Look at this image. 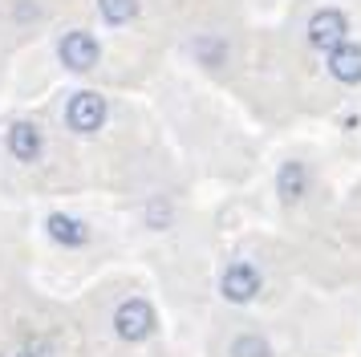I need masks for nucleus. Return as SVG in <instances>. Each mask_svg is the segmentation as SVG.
Returning a JSON list of instances; mask_svg holds the SVG:
<instances>
[{
  "label": "nucleus",
  "instance_id": "8",
  "mask_svg": "<svg viewBox=\"0 0 361 357\" xmlns=\"http://www.w3.org/2000/svg\"><path fill=\"white\" fill-rule=\"evenodd\" d=\"M276 191L284 203H296L300 195L309 191V171H305V162H284L276 175Z\"/></svg>",
  "mask_w": 361,
  "mask_h": 357
},
{
  "label": "nucleus",
  "instance_id": "3",
  "mask_svg": "<svg viewBox=\"0 0 361 357\" xmlns=\"http://www.w3.org/2000/svg\"><path fill=\"white\" fill-rule=\"evenodd\" d=\"M57 53H61V61H66V69H73V73H85V69H94L102 57V49L98 41L90 37V32L82 29H73L61 37V45H57Z\"/></svg>",
  "mask_w": 361,
  "mask_h": 357
},
{
  "label": "nucleus",
  "instance_id": "12",
  "mask_svg": "<svg viewBox=\"0 0 361 357\" xmlns=\"http://www.w3.org/2000/svg\"><path fill=\"white\" fill-rule=\"evenodd\" d=\"M98 8L110 25H126V20L138 13V0H98Z\"/></svg>",
  "mask_w": 361,
  "mask_h": 357
},
{
  "label": "nucleus",
  "instance_id": "5",
  "mask_svg": "<svg viewBox=\"0 0 361 357\" xmlns=\"http://www.w3.org/2000/svg\"><path fill=\"white\" fill-rule=\"evenodd\" d=\"M325 69L337 85H361V41H353V37L341 41L325 57Z\"/></svg>",
  "mask_w": 361,
  "mask_h": 357
},
{
  "label": "nucleus",
  "instance_id": "6",
  "mask_svg": "<svg viewBox=\"0 0 361 357\" xmlns=\"http://www.w3.org/2000/svg\"><path fill=\"white\" fill-rule=\"evenodd\" d=\"M219 289H224L228 301L247 305V301L260 292V272H256L247 260H235V264H228V272H224V280H219Z\"/></svg>",
  "mask_w": 361,
  "mask_h": 357
},
{
  "label": "nucleus",
  "instance_id": "2",
  "mask_svg": "<svg viewBox=\"0 0 361 357\" xmlns=\"http://www.w3.org/2000/svg\"><path fill=\"white\" fill-rule=\"evenodd\" d=\"M114 333L122 341H147L154 333V308H150V301H142V296L122 301L114 313Z\"/></svg>",
  "mask_w": 361,
  "mask_h": 357
},
{
  "label": "nucleus",
  "instance_id": "9",
  "mask_svg": "<svg viewBox=\"0 0 361 357\" xmlns=\"http://www.w3.org/2000/svg\"><path fill=\"white\" fill-rule=\"evenodd\" d=\"M228 37H215V32H203V37H195V61H203V65H224L228 61Z\"/></svg>",
  "mask_w": 361,
  "mask_h": 357
},
{
  "label": "nucleus",
  "instance_id": "11",
  "mask_svg": "<svg viewBox=\"0 0 361 357\" xmlns=\"http://www.w3.org/2000/svg\"><path fill=\"white\" fill-rule=\"evenodd\" d=\"M228 357H272V345L260 333H240V337L231 341Z\"/></svg>",
  "mask_w": 361,
  "mask_h": 357
},
{
  "label": "nucleus",
  "instance_id": "4",
  "mask_svg": "<svg viewBox=\"0 0 361 357\" xmlns=\"http://www.w3.org/2000/svg\"><path fill=\"white\" fill-rule=\"evenodd\" d=\"M66 122L78 134H94L106 122V102H102V94H73L66 106Z\"/></svg>",
  "mask_w": 361,
  "mask_h": 357
},
{
  "label": "nucleus",
  "instance_id": "13",
  "mask_svg": "<svg viewBox=\"0 0 361 357\" xmlns=\"http://www.w3.org/2000/svg\"><path fill=\"white\" fill-rule=\"evenodd\" d=\"M166 219H171V203H150V227H166Z\"/></svg>",
  "mask_w": 361,
  "mask_h": 357
},
{
  "label": "nucleus",
  "instance_id": "14",
  "mask_svg": "<svg viewBox=\"0 0 361 357\" xmlns=\"http://www.w3.org/2000/svg\"><path fill=\"white\" fill-rule=\"evenodd\" d=\"M17 357H33V353H17Z\"/></svg>",
  "mask_w": 361,
  "mask_h": 357
},
{
  "label": "nucleus",
  "instance_id": "1",
  "mask_svg": "<svg viewBox=\"0 0 361 357\" xmlns=\"http://www.w3.org/2000/svg\"><path fill=\"white\" fill-rule=\"evenodd\" d=\"M349 37H353V20H349V13H345L341 4H321V8H312L309 20H305V41H309V49L321 53V57H329V53L341 45V41H349Z\"/></svg>",
  "mask_w": 361,
  "mask_h": 357
},
{
  "label": "nucleus",
  "instance_id": "10",
  "mask_svg": "<svg viewBox=\"0 0 361 357\" xmlns=\"http://www.w3.org/2000/svg\"><path fill=\"white\" fill-rule=\"evenodd\" d=\"M49 236L66 248H78V243H85V227L69 215H49Z\"/></svg>",
  "mask_w": 361,
  "mask_h": 357
},
{
  "label": "nucleus",
  "instance_id": "7",
  "mask_svg": "<svg viewBox=\"0 0 361 357\" xmlns=\"http://www.w3.org/2000/svg\"><path fill=\"white\" fill-rule=\"evenodd\" d=\"M8 150H13V159L33 162L41 155V130L33 122H17V126L8 130Z\"/></svg>",
  "mask_w": 361,
  "mask_h": 357
}]
</instances>
